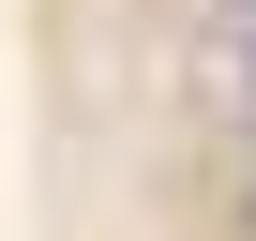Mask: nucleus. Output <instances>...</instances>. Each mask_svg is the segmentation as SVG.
I'll list each match as a JSON object with an SVG mask.
<instances>
[{
	"instance_id": "f257e3e1",
	"label": "nucleus",
	"mask_w": 256,
	"mask_h": 241,
	"mask_svg": "<svg viewBox=\"0 0 256 241\" xmlns=\"http://www.w3.org/2000/svg\"><path fill=\"white\" fill-rule=\"evenodd\" d=\"M211 16H226V30H241V46H256V0H211Z\"/></svg>"
},
{
	"instance_id": "f03ea898",
	"label": "nucleus",
	"mask_w": 256,
	"mask_h": 241,
	"mask_svg": "<svg viewBox=\"0 0 256 241\" xmlns=\"http://www.w3.org/2000/svg\"><path fill=\"white\" fill-rule=\"evenodd\" d=\"M241 136H256V46H241Z\"/></svg>"
}]
</instances>
